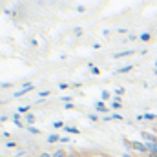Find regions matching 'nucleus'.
<instances>
[{"instance_id":"f257e3e1","label":"nucleus","mask_w":157,"mask_h":157,"mask_svg":"<svg viewBox=\"0 0 157 157\" xmlns=\"http://www.w3.org/2000/svg\"><path fill=\"white\" fill-rule=\"evenodd\" d=\"M124 144H126L128 150H133V152L139 154V155H148V154H150L148 148H146V144L141 143V141H128V139H124Z\"/></svg>"},{"instance_id":"f03ea898","label":"nucleus","mask_w":157,"mask_h":157,"mask_svg":"<svg viewBox=\"0 0 157 157\" xmlns=\"http://www.w3.org/2000/svg\"><path fill=\"white\" fill-rule=\"evenodd\" d=\"M33 90H35V84H33V82H26V84L22 86V90L15 91V97H24L26 93H29V91H33Z\"/></svg>"},{"instance_id":"7ed1b4c3","label":"nucleus","mask_w":157,"mask_h":157,"mask_svg":"<svg viewBox=\"0 0 157 157\" xmlns=\"http://www.w3.org/2000/svg\"><path fill=\"white\" fill-rule=\"evenodd\" d=\"M95 110H97L99 113H108L110 108H108V104H106L104 101H97V102H95Z\"/></svg>"},{"instance_id":"20e7f679","label":"nucleus","mask_w":157,"mask_h":157,"mask_svg":"<svg viewBox=\"0 0 157 157\" xmlns=\"http://www.w3.org/2000/svg\"><path fill=\"white\" fill-rule=\"evenodd\" d=\"M155 119H157L155 113H141V115H137V117H135V121H137V122H141V121H155Z\"/></svg>"},{"instance_id":"39448f33","label":"nucleus","mask_w":157,"mask_h":157,"mask_svg":"<svg viewBox=\"0 0 157 157\" xmlns=\"http://www.w3.org/2000/svg\"><path fill=\"white\" fill-rule=\"evenodd\" d=\"M143 139H144V141L157 143V135H155V133H152V132H148V130H144V132H143Z\"/></svg>"},{"instance_id":"423d86ee","label":"nucleus","mask_w":157,"mask_h":157,"mask_svg":"<svg viewBox=\"0 0 157 157\" xmlns=\"http://www.w3.org/2000/svg\"><path fill=\"white\" fill-rule=\"evenodd\" d=\"M13 122H15L17 128H24V126H26L24 121H22V117H20V113H15V115H13Z\"/></svg>"},{"instance_id":"0eeeda50","label":"nucleus","mask_w":157,"mask_h":157,"mask_svg":"<svg viewBox=\"0 0 157 157\" xmlns=\"http://www.w3.org/2000/svg\"><path fill=\"white\" fill-rule=\"evenodd\" d=\"M135 51L133 49H126V51H119V53H115L113 55V59H122V57H130V55H133Z\"/></svg>"},{"instance_id":"6e6552de","label":"nucleus","mask_w":157,"mask_h":157,"mask_svg":"<svg viewBox=\"0 0 157 157\" xmlns=\"http://www.w3.org/2000/svg\"><path fill=\"white\" fill-rule=\"evenodd\" d=\"M122 115L121 113H113V115H108V117H102V121H106V122H110V121H122Z\"/></svg>"},{"instance_id":"1a4fd4ad","label":"nucleus","mask_w":157,"mask_h":157,"mask_svg":"<svg viewBox=\"0 0 157 157\" xmlns=\"http://www.w3.org/2000/svg\"><path fill=\"white\" fill-rule=\"evenodd\" d=\"M62 130H64L66 133H71V135H78V133H80V132H78V128H75V126H64Z\"/></svg>"},{"instance_id":"9d476101","label":"nucleus","mask_w":157,"mask_h":157,"mask_svg":"<svg viewBox=\"0 0 157 157\" xmlns=\"http://www.w3.org/2000/svg\"><path fill=\"white\" fill-rule=\"evenodd\" d=\"M48 143H51V144H53V143H60V135H59V133H51V135L48 137Z\"/></svg>"},{"instance_id":"9b49d317","label":"nucleus","mask_w":157,"mask_h":157,"mask_svg":"<svg viewBox=\"0 0 157 157\" xmlns=\"http://www.w3.org/2000/svg\"><path fill=\"white\" fill-rule=\"evenodd\" d=\"M53 157H68V152H66L64 148H59V150L53 152Z\"/></svg>"},{"instance_id":"f8f14e48","label":"nucleus","mask_w":157,"mask_h":157,"mask_svg":"<svg viewBox=\"0 0 157 157\" xmlns=\"http://www.w3.org/2000/svg\"><path fill=\"white\" fill-rule=\"evenodd\" d=\"M112 108H113V110H121V108H122V102H121V99H119V97H115V99H113Z\"/></svg>"},{"instance_id":"ddd939ff","label":"nucleus","mask_w":157,"mask_h":157,"mask_svg":"<svg viewBox=\"0 0 157 157\" xmlns=\"http://www.w3.org/2000/svg\"><path fill=\"white\" fill-rule=\"evenodd\" d=\"M133 70V64H128V66H122V68H119L117 73H128V71H132Z\"/></svg>"},{"instance_id":"4468645a","label":"nucleus","mask_w":157,"mask_h":157,"mask_svg":"<svg viewBox=\"0 0 157 157\" xmlns=\"http://www.w3.org/2000/svg\"><path fill=\"white\" fill-rule=\"evenodd\" d=\"M110 97H112V93H110L108 90H104V91L101 93V101H104V102H106V101H110Z\"/></svg>"},{"instance_id":"2eb2a0df","label":"nucleus","mask_w":157,"mask_h":157,"mask_svg":"<svg viewBox=\"0 0 157 157\" xmlns=\"http://www.w3.org/2000/svg\"><path fill=\"white\" fill-rule=\"evenodd\" d=\"M35 121H37V117H35L33 113H28V115H26V122H28L29 126H33V122H35Z\"/></svg>"},{"instance_id":"dca6fc26","label":"nucleus","mask_w":157,"mask_h":157,"mask_svg":"<svg viewBox=\"0 0 157 157\" xmlns=\"http://www.w3.org/2000/svg\"><path fill=\"white\" fill-rule=\"evenodd\" d=\"M18 146V143H15V141H6V148H9V150H15Z\"/></svg>"},{"instance_id":"f3484780","label":"nucleus","mask_w":157,"mask_h":157,"mask_svg":"<svg viewBox=\"0 0 157 157\" xmlns=\"http://www.w3.org/2000/svg\"><path fill=\"white\" fill-rule=\"evenodd\" d=\"M139 39L143 40V42H150V39H152V35H150V33L146 31V33H141V37H139Z\"/></svg>"},{"instance_id":"a211bd4d","label":"nucleus","mask_w":157,"mask_h":157,"mask_svg":"<svg viewBox=\"0 0 157 157\" xmlns=\"http://www.w3.org/2000/svg\"><path fill=\"white\" fill-rule=\"evenodd\" d=\"M28 132H29V133H33V135H39V133H40V130L37 128V126H28Z\"/></svg>"},{"instance_id":"6ab92c4d","label":"nucleus","mask_w":157,"mask_h":157,"mask_svg":"<svg viewBox=\"0 0 157 157\" xmlns=\"http://www.w3.org/2000/svg\"><path fill=\"white\" fill-rule=\"evenodd\" d=\"M64 126H66V124H64L62 121H55V122H53V128H55V130H60V128H64Z\"/></svg>"},{"instance_id":"aec40b11","label":"nucleus","mask_w":157,"mask_h":157,"mask_svg":"<svg viewBox=\"0 0 157 157\" xmlns=\"http://www.w3.org/2000/svg\"><path fill=\"white\" fill-rule=\"evenodd\" d=\"M88 119H90V121H91V122H97V121H99V115H97V113H90V115H88Z\"/></svg>"},{"instance_id":"412c9836","label":"nucleus","mask_w":157,"mask_h":157,"mask_svg":"<svg viewBox=\"0 0 157 157\" xmlns=\"http://www.w3.org/2000/svg\"><path fill=\"white\" fill-rule=\"evenodd\" d=\"M29 112V106H18V113H28Z\"/></svg>"},{"instance_id":"4be33fe9","label":"nucleus","mask_w":157,"mask_h":157,"mask_svg":"<svg viewBox=\"0 0 157 157\" xmlns=\"http://www.w3.org/2000/svg\"><path fill=\"white\" fill-rule=\"evenodd\" d=\"M48 95H51V91H49V90H44V91H40V93H39L40 99H44V97H48Z\"/></svg>"},{"instance_id":"5701e85b","label":"nucleus","mask_w":157,"mask_h":157,"mask_svg":"<svg viewBox=\"0 0 157 157\" xmlns=\"http://www.w3.org/2000/svg\"><path fill=\"white\" fill-rule=\"evenodd\" d=\"M90 68H91V73H93V75H99V73H101V70H99L97 66H93V64H91Z\"/></svg>"},{"instance_id":"b1692460","label":"nucleus","mask_w":157,"mask_h":157,"mask_svg":"<svg viewBox=\"0 0 157 157\" xmlns=\"http://www.w3.org/2000/svg\"><path fill=\"white\" fill-rule=\"evenodd\" d=\"M82 33H84V31H82V28H75V29H73V35H77V37H80Z\"/></svg>"},{"instance_id":"393cba45","label":"nucleus","mask_w":157,"mask_h":157,"mask_svg":"<svg viewBox=\"0 0 157 157\" xmlns=\"http://www.w3.org/2000/svg\"><path fill=\"white\" fill-rule=\"evenodd\" d=\"M59 88L64 91V90H68V88H70V84H68V82H60V84H59Z\"/></svg>"},{"instance_id":"a878e982","label":"nucleus","mask_w":157,"mask_h":157,"mask_svg":"<svg viewBox=\"0 0 157 157\" xmlns=\"http://www.w3.org/2000/svg\"><path fill=\"white\" fill-rule=\"evenodd\" d=\"M115 95H117V97L124 95V88H117V90H115Z\"/></svg>"},{"instance_id":"bb28decb","label":"nucleus","mask_w":157,"mask_h":157,"mask_svg":"<svg viewBox=\"0 0 157 157\" xmlns=\"http://www.w3.org/2000/svg\"><path fill=\"white\" fill-rule=\"evenodd\" d=\"M64 108H66V110H73V108H75V104H73V102H66V104H64Z\"/></svg>"},{"instance_id":"cd10ccee","label":"nucleus","mask_w":157,"mask_h":157,"mask_svg":"<svg viewBox=\"0 0 157 157\" xmlns=\"http://www.w3.org/2000/svg\"><path fill=\"white\" fill-rule=\"evenodd\" d=\"M68 143H70V137H66V135L60 137V144H68Z\"/></svg>"},{"instance_id":"c85d7f7f","label":"nucleus","mask_w":157,"mask_h":157,"mask_svg":"<svg viewBox=\"0 0 157 157\" xmlns=\"http://www.w3.org/2000/svg\"><path fill=\"white\" fill-rule=\"evenodd\" d=\"M39 157H53V154H49V152H42Z\"/></svg>"},{"instance_id":"c756f323","label":"nucleus","mask_w":157,"mask_h":157,"mask_svg":"<svg viewBox=\"0 0 157 157\" xmlns=\"http://www.w3.org/2000/svg\"><path fill=\"white\" fill-rule=\"evenodd\" d=\"M68 157H80L77 152H68Z\"/></svg>"},{"instance_id":"7c9ffc66","label":"nucleus","mask_w":157,"mask_h":157,"mask_svg":"<svg viewBox=\"0 0 157 157\" xmlns=\"http://www.w3.org/2000/svg\"><path fill=\"white\" fill-rule=\"evenodd\" d=\"M77 11H78V13H84V11H86V7H84V6H77Z\"/></svg>"},{"instance_id":"2f4dec72","label":"nucleus","mask_w":157,"mask_h":157,"mask_svg":"<svg viewBox=\"0 0 157 157\" xmlns=\"http://www.w3.org/2000/svg\"><path fill=\"white\" fill-rule=\"evenodd\" d=\"M2 137H4V139H9V137H11V133H9V132H4V133H2Z\"/></svg>"},{"instance_id":"473e14b6","label":"nucleus","mask_w":157,"mask_h":157,"mask_svg":"<svg viewBox=\"0 0 157 157\" xmlns=\"http://www.w3.org/2000/svg\"><path fill=\"white\" fill-rule=\"evenodd\" d=\"M7 119H9V117H7V115H2V117H0V122H6Z\"/></svg>"},{"instance_id":"72a5a7b5","label":"nucleus","mask_w":157,"mask_h":157,"mask_svg":"<svg viewBox=\"0 0 157 157\" xmlns=\"http://www.w3.org/2000/svg\"><path fill=\"white\" fill-rule=\"evenodd\" d=\"M146 157H157V154H154V152H150V154H148Z\"/></svg>"},{"instance_id":"f704fd0d","label":"nucleus","mask_w":157,"mask_h":157,"mask_svg":"<svg viewBox=\"0 0 157 157\" xmlns=\"http://www.w3.org/2000/svg\"><path fill=\"white\" fill-rule=\"evenodd\" d=\"M122 157H132L130 154H122Z\"/></svg>"},{"instance_id":"c9c22d12","label":"nucleus","mask_w":157,"mask_h":157,"mask_svg":"<svg viewBox=\"0 0 157 157\" xmlns=\"http://www.w3.org/2000/svg\"><path fill=\"white\" fill-rule=\"evenodd\" d=\"M154 75H157V68H155V71H154Z\"/></svg>"},{"instance_id":"e433bc0d","label":"nucleus","mask_w":157,"mask_h":157,"mask_svg":"<svg viewBox=\"0 0 157 157\" xmlns=\"http://www.w3.org/2000/svg\"><path fill=\"white\" fill-rule=\"evenodd\" d=\"M154 66H155V68H157V60H155V62H154Z\"/></svg>"},{"instance_id":"4c0bfd02","label":"nucleus","mask_w":157,"mask_h":157,"mask_svg":"<svg viewBox=\"0 0 157 157\" xmlns=\"http://www.w3.org/2000/svg\"><path fill=\"white\" fill-rule=\"evenodd\" d=\"M0 106H2V101H0Z\"/></svg>"}]
</instances>
